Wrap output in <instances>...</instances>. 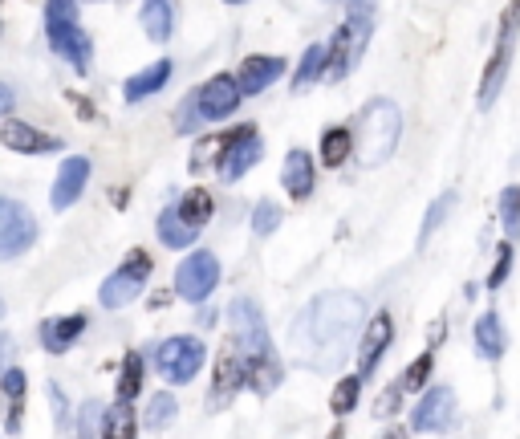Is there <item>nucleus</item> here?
I'll use <instances>...</instances> for the list:
<instances>
[{
  "instance_id": "obj_1",
  "label": "nucleus",
  "mask_w": 520,
  "mask_h": 439,
  "mask_svg": "<svg viewBox=\"0 0 520 439\" xmlns=\"http://www.w3.org/2000/svg\"><path fill=\"white\" fill-rule=\"evenodd\" d=\"M362 313H366V305H362L358 293L334 289V293L313 297V301L301 309V318L293 322V330H289V342H293L297 358H301L305 366H313V370L338 366V362L350 354L354 338H358Z\"/></svg>"
},
{
  "instance_id": "obj_2",
  "label": "nucleus",
  "mask_w": 520,
  "mask_h": 439,
  "mask_svg": "<svg viewBox=\"0 0 520 439\" xmlns=\"http://www.w3.org/2000/svg\"><path fill=\"white\" fill-rule=\"evenodd\" d=\"M228 330H232L236 354L244 358V383L260 395H269L281 383V362L273 354V342H269V330H265V318H260L256 301L236 297L228 305Z\"/></svg>"
},
{
  "instance_id": "obj_3",
  "label": "nucleus",
  "mask_w": 520,
  "mask_h": 439,
  "mask_svg": "<svg viewBox=\"0 0 520 439\" xmlns=\"http://www.w3.org/2000/svg\"><path fill=\"white\" fill-rule=\"evenodd\" d=\"M399 131H403L399 106L386 102V98H374L362 110V118H358V159L366 167L386 163L390 155H395V147H399Z\"/></svg>"
},
{
  "instance_id": "obj_4",
  "label": "nucleus",
  "mask_w": 520,
  "mask_h": 439,
  "mask_svg": "<svg viewBox=\"0 0 520 439\" xmlns=\"http://www.w3.org/2000/svg\"><path fill=\"white\" fill-rule=\"evenodd\" d=\"M45 33H49V45L70 61L78 74L90 70V37L78 29L74 21V0H49V13H45Z\"/></svg>"
},
{
  "instance_id": "obj_5",
  "label": "nucleus",
  "mask_w": 520,
  "mask_h": 439,
  "mask_svg": "<svg viewBox=\"0 0 520 439\" xmlns=\"http://www.w3.org/2000/svg\"><path fill=\"white\" fill-rule=\"evenodd\" d=\"M366 41H370V9H350V21L334 33L330 49H325V74H330L334 82H342L358 66Z\"/></svg>"
},
{
  "instance_id": "obj_6",
  "label": "nucleus",
  "mask_w": 520,
  "mask_h": 439,
  "mask_svg": "<svg viewBox=\"0 0 520 439\" xmlns=\"http://www.w3.org/2000/svg\"><path fill=\"white\" fill-rule=\"evenodd\" d=\"M516 37H520V0H512V5L504 9V17H500V37H496L492 61H488L484 82H480V106H492L500 98L508 66H512V53H516Z\"/></svg>"
},
{
  "instance_id": "obj_7",
  "label": "nucleus",
  "mask_w": 520,
  "mask_h": 439,
  "mask_svg": "<svg viewBox=\"0 0 520 439\" xmlns=\"http://www.w3.org/2000/svg\"><path fill=\"white\" fill-rule=\"evenodd\" d=\"M204 358H208V350H204L200 338H167L155 354L163 379H171V383H191L195 374H200Z\"/></svg>"
},
{
  "instance_id": "obj_8",
  "label": "nucleus",
  "mask_w": 520,
  "mask_h": 439,
  "mask_svg": "<svg viewBox=\"0 0 520 439\" xmlns=\"http://www.w3.org/2000/svg\"><path fill=\"white\" fill-rule=\"evenodd\" d=\"M147 277H151V257H147V253H130V261H126L118 273L106 277L98 301H102L106 309H122V305H130V301L143 293Z\"/></svg>"
},
{
  "instance_id": "obj_9",
  "label": "nucleus",
  "mask_w": 520,
  "mask_h": 439,
  "mask_svg": "<svg viewBox=\"0 0 520 439\" xmlns=\"http://www.w3.org/2000/svg\"><path fill=\"white\" fill-rule=\"evenodd\" d=\"M33 240H37L33 212L17 200H0V261L21 257Z\"/></svg>"
},
{
  "instance_id": "obj_10",
  "label": "nucleus",
  "mask_w": 520,
  "mask_h": 439,
  "mask_svg": "<svg viewBox=\"0 0 520 439\" xmlns=\"http://www.w3.org/2000/svg\"><path fill=\"white\" fill-rule=\"evenodd\" d=\"M220 285V261L212 253H191L175 273V293L183 301H208Z\"/></svg>"
},
{
  "instance_id": "obj_11",
  "label": "nucleus",
  "mask_w": 520,
  "mask_h": 439,
  "mask_svg": "<svg viewBox=\"0 0 520 439\" xmlns=\"http://www.w3.org/2000/svg\"><path fill=\"white\" fill-rule=\"evenodd\" d=\"M256 163H260V135H256V127H240L232 135H220V175L224 179H240Z\"/></svg>"
},
{
  "instance_id": "obj_12",
  "label": "nucleus",
  "mask_w": 520,
  "mask_h": 439,
  "mask_svg": "<svg viewBox=\"0 0 520 439\" xmlns=\"http://www.w3.org/2000/svg\"><path fill=\"white\" fill-rule=\"evenodd\" d=\"M240 86H236V78H228V74H220V78H212L204 90H200V98H191V106H195V114L200 118H228L236 106H240Z\"/></svg>"
},
{
  "instance_id": "obj_13",
  "label": "nucleus",
  "mask_w": 520,
  "mask_h": 439,
  "mask_svg": "<svg viewBox=\"0 0 520 439\" xmlns=\"http://www.w3.org/2000/svg\"><path fill=\"white\" fill-rule=\"evenodd\" d=\"M0 143H5L9 151H17V155H49V151H61V139H53V135L29 127V122H13V118L5 122V127H0Z\"/></svg>"
},
{
  "instance_id": "obj_14",
  "label": "nucleus",
  "mask_w": 520,
  "mask_h": 439,
  "mask_svg": "<svg viewBox=\"0 0 520 439\" xmlns=\"http://www.w3.org/2000/svg\"><path fill=\"white\" fill-rule=\"evenodd\" d=\"M451 415H455V395H451V387H435V391H427V395L419 399V407H415V415H411V427H415V431H443V427L451 423Z\"/></svg>"
},
{
  "instance_id": "obj_15",
  "label": "nucleus",
  "mask_w": 520,
  "mask_h": 439,
  "mask_svg": "<svg viewBox=\"0 0 520 439\" xmlns=\"http://www.w3.org/2000/svg\"><path fill=\"white\" fill-rule=\"evenodd\" d=\"M86 179H90V163H86L82 155L65 159V163H61V171H57V183H53V208H57V212H65L70 204H78V196H82Z\"/></svg>"
},
{
  "instance_id": "obj_16",
  "label": "nucleus",
  "mask_w": 520,
  "mask_h": 439,
  "mask_svg": "<svg viewBox=\"0 0 520 439\" xmlns=\"http://www.w3.org/2000/svg\"><path fill=\"white\" fill-rule=\"evenodd\" d=\"M390 334H395V326H390V313H374V322L366 326V338L358 346V379H366V374L378 366V358L390 346Z\"/></svg>"
},
{
  "instance_id": "obj_17",
  "label": "nucleus",
  "mask_w": 520,
  "mask_h": 439,
  "mask_svg": "<svg viewBox=\"0 0 520 439\" xmlns=\"http://www.w3.org/2000/svg\"><path fill=\"white\" fill-rule=\"evenodd\" d=\"M281 74H285L281 57H248L240 78H236V86H240V94H260V90H269Z\"/></svg>"
},
{
  "instance_id": "obj_18",
  "label": "nucleus",
  "mask_w": 520,
  "mask_h": 439,
  "mask_svg": "<svg viewBox=\"0 0 520 439\" xmlns=\"http://www.w3.org/2000/svg\"><path fill=\"white\" fill-rule=\"evenodd\" d=\"M240 383H244V358L236 354V346L232 350H224L220 354V366H216V387H212V407H220V403H228L236 391H240Z\"/></svg>"
},
{
  "instance_id": "obj_19",
  "label": "nucleus",
  "mask_w": 520,
  "mask_h": 439,
  "mask_svg": "<svg viewBox=\"0 0 520 439\" xmlns=\"http://www.w3.org/2000/svg\"><path fill=\"white\" fill-rule=\"evenodd\" d=\"M281 179H285V192H289L293 200H305V196L313 192V163H309V155H305V151H289Z\"/></svg>"
},
{
  "instance_id": "obj_20",
  "label": "nucleus",
  "mask_w": 520,
  "mask_h": 439,
  "mask_svg": "<svg viewBox=\"0 0 520 439\" xmlns=\"http://www.w3.org/2000/svg\"><path fill=\"white\" fill-rule=\"evenodd\" d=\"M82 330H86V318H82V313H70V318H53V322H45V326H41V342H45L49 354H61Z\"/></svg>"
},
{
  "instance_id": "obj_21",
  "label": "nucleus",
  "mask_w": 520,
  "mask_h": 439,
  "mask_svg": "<svg viewBox=\"0 0 520 439\" xmlns=\"http://www.w3.org/2000/svg\"><path fill=\"white\" fill-rule=\"evenodd\" d=\"M167 78H171V61L163 57V61H155L151 70H143V74H135V78L126 82V102H143V98H151L155 90L167 86Z\"/></svg>"
},
{
  "instance_id": "obj_22",
  "label": "nucleus",
  "mask_w": 520,
  "mask_h": 439,
  "mask_svg": "<svg viewBox=\"0 0 520 439\" xmlns=\"http://www.w3.org/2000/svg\"><path fill=\"white\" fill-rule=\"evenodd\" d=\"M159 240L167 244V248H187V244H195V232L200 228H191L175 208H163V216H159Z\"/></svg>"
},
{
  "instance_id": "obj_23",
  "label": "nucleus",
  "mask_w": 520,
  "mask_h": 439,
  "mask_svg": "<svg viewBox=\"0 0 520 439\" xmlns=\"http://www.w3.org/2000/svg\"><path fill=\"white\" fill-rule=\"evenodd\" d=\"M175 212H179V216H183L191 228H204V224L212 220V196L204 192V187H191V192H187V196L175 204Z\"/></svg>"
},
{
  "instance_id": "obj_24",
  "label": "nucleus",
  "mask_w": 520,
  "mask_h": 439,
  "mask_svg": "<svg viewBox=\"0 0 520 439\" xmlns=\"http://www.w3.org/2000/svg\"><path fill=\"white\" fill-rule=\"evenodd\" d=\"M476 346H480V354L492 358V362L504 354V330H500L496 313H484V318L476 322Z\"/></svg>"
},
{
  "instance_id": "obj_25",
  "label": "nucleus",
  "mask_w": 520,
  "mask_h": 439,
  "mask_svg": "<svg viewBox=\"0 0 520 439\" xmlns=\"http://www.w3.org/2000/svg\"><path fill=\"white\" fill-rule=\"evenodd\" d=\"M350 151H354V135L346 127H334V131L321 135V159H325V167H342Z\"/></svg>"
},
{
  "instance_id": "obj_26",
  "label": "nucleus",
  "mask_w": 520,
  "mask_h": 439,
  "mask_svg": "<svg viewBox=\"0 0 520 439\" xmlns=\"http://www.w3.org/2000/svg\"><path fill=\"white\" fill-rule=\"evenodd\" d=\"M139 21H143L151 41H167L171 37V5H167V0H147Z\"/></svg>"
},
{
  "instance_id": "obj_27",
  "label": "nucleus",
  "mask_w": 520,
  "mask_h": 439,
  "mask_svg": "<svg viewBox=\"0 0 520 439\" xmlns=\"http://www.w3.org/2000/svg\"><path fill=\"white\" fill-rule=\"evenodd\" d=\"M102 435H110V439H130V435H135V411H130V399H118V403L106 411Z\"/></svg>"
},
{
  "instance_id": "obj_28",
  "label": "nucleus",
  "mask_w": 520,
  "mask_h": 439,
  "mask_svg": "<svg viewBox=\"0 0 520 439\" xmlns=\"http://www.w3.org/2000/svg\"><path fill=\"white\" fill-rule=\"evenodd\" d=\"M321 74H325V45H309L305 57H301V66H297V74H293V90H305Z\"/></svg>"
},
{
  "instance_id": "obj_29",
  "label": "nucleus",
  "mask_w": 520,
  "mask_h": 439,
  "mask_svg": "<svg viewBox=\"0 0 520 439\" xmlns=\"http://www.w3.org/2000/svg\"><path fill=\"white\" fill-rule=\"evenodd\" d=\"M0 391L9 395V431H17L21 427V399H25V374L21 370H5Z\"/></svg>"
},
{
  "instance_id": "obj_30",
  "label": "nucleus",
  "mask_w": 520,
  "mask_h": 439,
  "mask_svg": "<svg viewBox=\"0 0 520 439\" xmlns=\"http://www.w3.org/2000/svg\"><path fill=\"white\" fill-rule=\"evenodd\" d=\"M139 391H143V358L139 354H126L122 379H118V399H135Z\"/></svg>"
},
{
  "instance_id": "obj_31",
  "label": "nucleus",
  "mask_w": 520,
  "mask_h": 439,
  "mask_svg": "<svg viewBox=\"0 0 520 439\" xmlns=\"http://www.w3.org/2000/svg\"><path fill=\"white\" fill-rule=\"evenodd\" d=\"M358 395H362V379H358V374H350V379H342V383L334 387V395H330V407H334V415H350V411L358 407Z\"/></svg>"
},
{
  "instance_id": "obj_32",
  "label": "nucleus",
  "mask_w": 520,
  "mask_h": 439,
  "mask_svg": "<svg viewBox=\"0 0 520 439\" xmlns=\"http://www.w3.org/2000/svg\"><path fill=\"white\" fill-rule=\"evenodd\" d=\"M500 224L512 240H520V187H504L500 196Z\"/></svg>"
},
{
  "instance_id": "obj_33",
  "label": "nucleus",
  "mask_w": 520,
  "mask_h": 439,
  "mask_svg": "<svg viewBox=\"0 0 520 439\" xmlns=\"http://www.w3.org/2000/svg\"><path fill=\"white\" fill-rule=\"evenodd\" d=\"M175 411H179L175 395H155V399H151V407H147L143 427H147V431H159V427H167V423L175 419Z\"/></svg>"
},
{
  "instance_id": "obj_34",
  "label": "nucleus",
  "mask_w": 520,
  "mask_h": 439,
  "mask_svg": "<svg viewBox=\"0 0 520 439\" xmlns=\"http://www.w3.org/2000/svg\"><path fill=\"white\" fill-rule=\"evenodd\" d=\"M277 224H281V208H277L273 200H260V204L252 208V232H256V236L277 232Z\"/></svg>"
},
{
  "instance_id": "obj_35",
  "label": "nucleus",
  "mask_w": 520,
  "mask_h": 439,
  "mask_svg": "<svg viewBox=\"0 0 520 439\" xmlns=\"http://www.w3.org/2000/svg\"><path fill=\"white\" fill-rule=\"evenodd\" d=\"M427 379H431V350H427V354H419V358L403 370V379H399V383H403V391H419Z\"/></svg>"
},
{
  "instance_id": "obj_36",
  "label": "nucleus",
  "mask_w": 520,
  "mask_h": 439,
  "mask_svg": "<svg viewBox=\"0 0 520 439\" xmlns=\"http://www.w3.org/2000/svg\"><path fill=\"white\" fill-rule=\"evenodd\" d=\"M102 427H106V407H98V403H86L82 407V419H78V435H102Z\"/></svg>"
},
{
  "instance_id": "obj_37",
  "label": "nucleus",
  "mask_w": 520,
  "mask_h": 439,
  "mask_svg": "<svg viewBox=\"0 0 520 439\" xmlns=\"http://www.w3.org/2000/svg\"><path fill=\"white\" fill-rule=\"evenodd\" d=\"M451 204H455V196H451V192H447L443 200H435V204H431V212H427V220H423V232H419V244H427V236L443 224V216L451 212Z\"/></svg>"
},
{
  "instance_id": "obj_38",
  "label": "nucleus",
  "mask_w": 520,
  "mask_h": 439,
  "mask_svg": "<svg viewBox=\"0 0 520 439\" xmlns=\"http://www.w3.org/2000/svg\"><path fill=\"white\" fill-rule=\"evenodd\" d=\"M508 273H512V244L500 248V257H496V265H492V277H488V289H500Z\"/></svg>"
},
{
  "instance_id": "obj_39",
  "label": "nucleus",
  "mask_w": 520,
  "mask_h": 439,
  "mask_svg": "<svg viewBox=\"0 0 520 439\" xmlns=\"http://www.w3.org/2000/svg\"><path fill=\"white\" fill-rule=\"evenodd\" d=\"M399 395H403V383H395V387H390V391H386V395L378 399V407H374V415H382V419H386L390 411H395V407H399Z\"/></svg>"
},
{
  "instance_id": "obj_40",
  "label": "nucleus",
  "mask_w": 520,
  "mask_h": 439,
  "mask_svg": "<svg viewBox=\"0 0 520 439\" xmlns=\"http://www.w3.org/2000/svg\"><path fill=\"white\" fill-rule=\"evenodd\" d=\"M9 354H13V338H9V334H0V366L9 362Z\"/></svg>"
},
{
  "instance_id": "obj_41",
  "label": "nucleus",
  "mask_w": 520,
  "mask_h": 439,
  "mask_svg": "<svg viewBox=\"0 0 520 439\" xmlns=\"http://www.w3.org/2000/svg\"><path fill=\"white\" fill-rule=\"evenodd\" d=\"M9 110H13V90L0 86V114H9Z\"/></svg>"
},
{
  "instance_id": "obj_42",
  "label": "nucleus",
  "mask_w": 520,
  "mask_h": 439,
  "mask_svg": "<svg viewBox=\"0 0 520 439\" xmlns=\"http://www.w3.org/2000/svg\"><path fill=\"white\" fill-rule=\"evenodd\" d=\"M0 318H5V301H0Z\"/></svg>"
},
{
  "instance_id": "obj_43",
  "label": "nucleus",
  "mask_w": 520,
  "mask_h": 439,
  "mask_svg": "<svg viewBox=\"0 0 520 439\" xmlns=\"http://www.w3.org/2000/svg\"><path fill=\"white\" fill-rule=\"evenodd\" d=\"M228 5H240V0H228Z\"/></svg>"
}]
</instances>
